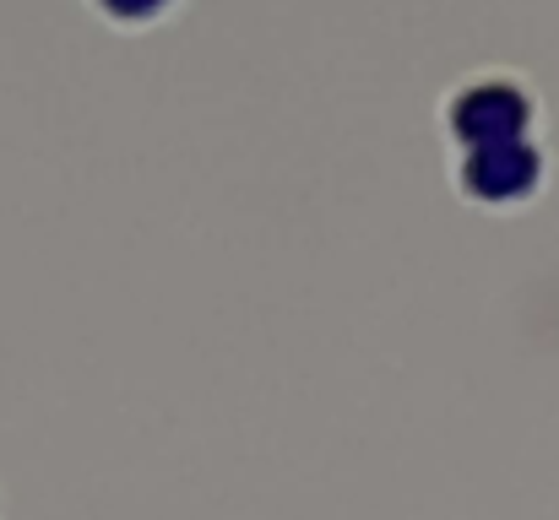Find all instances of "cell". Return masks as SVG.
Returning <instances> with one entry per match:
<instances>
[{
  "instance_id": "1",
  "label": "cell",
  "mask_w": 559,
  "mask_h": 520,
  "mask_svg": "<svg viewBox=\"0 0 559 520\" xmlns=\"http://www.w3.org/2000/svg\"><path fill=\"white\" fill-rule=\"evenodd\" d=\"M456 131L478 147L489 142H516V125H522V98L500 82H484V87H467L462 104H456Z\"/></svg>"
},
{
  "instance_id": "2",
  "label": "cell",
  "mask_w": 559,
  "mask_h": 520,
  "mask_svg": "<svg viewBox=\"0 0 559 520\" xmlns=\"http://www.w3.org/2000/svg\"><path fill=\"white\" fill-rule=\"evenodd\" d=\"M467 173H473V190L511 195V190H522L533 179V158H522L516 142H489V147H478V158H473Z\"/></svg>"
},
{
  "instance_id": "3",
  "label": "cell",
  "mask_w": 559,
  "mask_h": 520,
  "mask_svg": "<svg viewBox=\"0 0 559 520\" xmlns=\"http://www.w3.org/2000/svg\"><path fill=\"white\" fill-rule=\"evenodd\" d=\"M109 11H120V16H136V11H153V5H164V0H104Z\"/></svg>"
}]
</instances>
